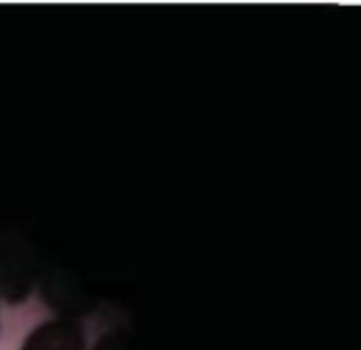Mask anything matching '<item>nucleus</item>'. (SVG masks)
Returning <instances> with one entry per match:
<instances>
[{
  "label": "nucleus",
  "mask_w": 361,
  "mask_h": 350,
  "mask_svg": "<svg viewBox=\"0 0 361 350\" xmlns=\"http://www.w3.org/2000/svg\"><path fill=\"white\" fill-rule=\"evenodd\" d=\"M20 350H85V333L73 319H48L28 330Z\"/></svg>",
  "instance_id": "1"
}]
</instances>
